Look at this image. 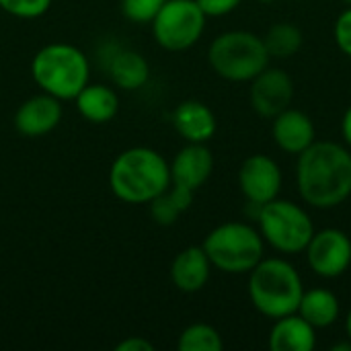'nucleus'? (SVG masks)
I'll return each mask as SVG.
<instances>
[{"label":"nucleus","mask_w":351,"mask_h":351,"mask_svg":"<svg viewBox=\"0 0 351 351\" xmlns=\"http://www.w3.org/2000/svg\"><path fill=\"white\" fill-rule=\"evenodd\" d=\"M296 185L308 206L337 208L351 195V152L337 142H313L298 154Z\"/></svg>","instance_id":"obj_1"},{"label":"nucleus","mask_w":351,"mask_h":351,"mask_svg":"<svg viewBox=\"0 0 351 351\" xmlns=\"http://www.w3.org/2000/svg\"><path fill=\"white\" fill-rule=\"evenodd\" d=\"M171 183V165L146 146L123 150L109 169V187L125 204H150Z\"/></svg>","instance_id":"obj_2"},{"label":"nucleus","mask_w":351,"mask_h":351,"mask_svg":"<svg viewBox=\"0 0 351 351\" xmlns=\"http://www.w3.org/2000/svg\"><path fill=\"white\" fill-rule=\"evenodd\" d=\"M304 286L300 274L284 259H261L249 271L251 304L267 319H282L298 311Z\"/></svg>","instance_id":"obj_3"},{"label":"nucleus","mask_w":351,"mask_h":351,"mask_svg":"<svg viewBox=\"0 0 351 351\" xmlns=\"http://www.w3.org/2000/svg\"><path fill=\"white\" fill-rule=\"evenodd\" d=\"M31 76L43 93L60 101H74L88 84L90 66L76 45L49 43L35 53L31 62Z\"/></svg>","instance_id":"obj_4"},{"label":"nucleus","mask_w":351,"mask_h":351,"mask_svg":"<svg viewBox=\"0 0 351 351\" xmlns=\"http://www.w3.org/2000/svg\"><path fill=\"white\" fill-rule=\"evenodd\" d=\"M208 60L218 76L232 82H247L263 72L271 58L263 37L249 31H226L212 41Z\"/></svg>","instance_id":"obj_5"},{"label":"nucleus","mask_w":351,"mask_h":351,"mask_svg":"<svg viewBox=\"0 0 351 351\" xmlns=\"http://www.w3.org/2000/svg\"><path fill=\"white\" fill-rule=\"evenodd\" d=\"M202 247L212 267L224 274H249L263 259L261 232L243 222L216 226Z\"/></svg>","instance_id":"obj_6"},{"label":"nucleus","mask_w":351,"mask_h":351,"mask_svg":"<svg viewBox=\"0 0 351 351\" xmlns=\"http://www.w3.org/2000/svg\"><path fill=\"white\" fill-rule=\"evenodd\" d=\"M257 220L263 241L288 255L302 253L315 234L311 216L298 204L288 199L276 197L259 206Z\"/></svg>","instance_id":"obj_7"},{"label":"nucleus","mask_w":351,"mask_h":351,"mask_svg":"<svg viewBox=\"0 0 351 351\" xmlns=\"http://www.w3.org/2000/svg\"><path fill=\"white\" fill-rule=\"evenodd\" d=\"M206 14L195 0H167L154 16L152 35L169 51H183L195 45L206 29Z\"/></svg>","instance_id":"obj_8"},{"label":"nucleus","mask_w":351,"mask_h":351,"mask_svg":"<svg viewBox=\"0 0 351 351\" xmlns=\"http://www.w3.org/2000/svg\"><path fill=\"white\" fill-rule=\"evenodd\" d=\"M311 269L327 280L343 276L351 265V239L337 228H325L313 234L306 245Z\"/></svg>","instance_id":"obj_9"},{"label":"nucleus","mask_w":351,"mask_h":351,"mask_svg":"<svg viewBox=\"0 0 351 351\" xmlns=\"http://www.w3.org/2000/svg\"><path fill=\"white\" fill-rule=\"evenodd\" d=\"M251 107L261 115L274 119L278 113L290 107L294 99V82L282 68H265L251 80L249 90Z\"/></svg>","instance_id":"obj_10"},{"label":"nucleus","mask_w":351,"mask_h":351,"mask_svg":"<svg viewBox=\"0 0 351 351\" xmlns=\"http://www.w3.org/2000/svg\"><path fill=\"white\" fill-rule=\"evenodd\" d=\"M239 185L251 206H263L278 197L282 189V171L274 158L253 154L245 158L239 169Z\"/></svg>","instance_id":"obj_11"},{"label":"nucleus","mask_w":351,"mask_h":351,"mask_svg":"<svg viewBox=\"0 0 351 351\" xmlns=\"http://www.w3.org/2000/svg\"><path fill=\"white\" fill-rule=\"evenodd\" d=\"M62 119L60 99L43 93L27 99L14 113V128L27 138H39L56 130Z\"/></svg>","instance_id":"obj_12"},{"label":"nucleus","mask_w":351,"mask_h":351,"mask_svg":"<svg viewBox=\"0 0 351 351\" xmlns=\"http://www.w3.org/2000/svg\"><path fill=\"white\" fill-rule=\"evenodd\" d=\"M214 171V156L206 144L189 142L171 162V181L191 191L199 189Z\"/></svg>","instance_id":"obj_13"},{"label":"nucleus","mask_w":351,"mask_h":351,"mask_svg":"<svg viewBox=\"0 0 351 351\" xmlns=\"http://www.w3.org/2000/svg\"><path fill=\"white\" fill-rule=\"evenodd\" d=\"M271 134L276 144L290 154H300L304 152L313 142H317V132L313 119L298 109H284L274 117Z\"/></svg>","instance_id":"obj_14"},{"label":"nucleus","mask_w":351,"mask_h":351,"mask_svg":"<svg viewBox=\"0 0 351 351\" xmlns=\"http://www.w3.org/2000/svg\"><path fill=\"white\" fill-rule=\"evenodd\" d=\"M210 271H212V263L204 247H187L173 259L171 280L177 286V290L193 294L208 284Z\"/></svg>","instance_id":"obj_15"},{"label":"nucleus","mask_w":351,"mask_h":351,"mask_svg":"<svg viewBox=\"0 0 351 351\" xmlns=\"http://www.w3.org/2000/svg\"><path fill=\"white\" fill-rule=\"evenodd\" d=\"M175 130L193 144H206L216 134V117L202 101H183L173 111Z\"/></svg>","instance_id":"obj_16"},{"label":"nucleus","mask_w":351,"mask_h":351,"mask_svg":"<svg viewBox=\"0 0 351 351\" xmlns=\"http://www.w3.org/2000/svg\"><path fill=\"white\" fill-rule=\"evenodd\" d=\"M317 346L315 327L298 313L276 319L269 333V348L274 351H313Z\"/></svg>","instance_id":"obj_17"},{"label":"nucleus","mask_w":351,"mask_h":351,"mask_svg":"<svg viewBox=\"0 0 351 351\" xmlns=\"http://www.w3.org/2000/svg\"><path fill=\"white\" fill-rule=\"evenodd\" d=\"M78 113L90 123H107L119 111V97L111 86L86 84L74 99Z\"/></svg>","instance_id":"obj_18"},{"label":"nucleus","mask_w":351,"mask_h":351,"mask_svg":"<svg viewBox=\"0 0 351 351\" xmlns=\"http://www.w3.org/2000/svg\"><path fill=\"white\" fill-rule=\"evenodd\" d=\"M296 313L315 329H327L339 317V300L331 290L315 288L302 294Z\"/></svg>","instance_id":"obj_19"},{"label":"nucleus","mask_w":351,"mask_h":351,"mask_svg":"<svg viewBox=\"0 0 351 351\" xmlns=\"http://www.w3.org/2000/svg\"><path fill=\"white\" fill-rule=\"evenodd\" d=\"M109 74H111V80L119 88L136 90L148 82L150 66L142 53L132 51V49H121L113 56V60L109 64Z\"/></svg>","instance_id":"obj_20"},{"label":"nucleus","mask_w":351,"mask_h":351,"mask_svg":"<svg viewBox=\"0 0 351 351\" xmlns=\"http://www.w3.org/2000/svg\"><path fill=\"white\" fill-rule=\"evenodd\" d=\"M193 202V191L181 185L171 183L160 195H156L150 202V214L156 224L160 226H171L177 222V218L189 210Z\"/></svg>","instance_id":"obj_21"},{"label":"nucleus","mask_w":351,"mask_h":351,"mask_svg":"<svg viewBox=\"0 0 351 351\" xmlns=\"http://www.w3.org/2000/svg\"><path fill=\"white\" fill-rule=\"evenodd\" d=\"M263 43H265L269 58L286 60V58H292L300 51V47L304 43V35L292 23H276L265 33Z\"/></svg>","instance_id":"obj_22"},{"label":"nucleus","mask_w":351,"mask_h":351,"mask_svg":"<svg viewBox=\"0 0 351 351\" xmlns=\"http://www.w3.org/2000/svg\"><path fill=\"white\" fill-rule=\"evenodd\" d=\"M177 348L179 351H222L224 343L212 325L195 323L181 333Z\"/></svg>","instance_id":"obj_23"},{"label":"nucleus","mask_w":351,"mask_h":351,"mask_svg":"<svg viewBox=\"0 0 351 351\" xmlns=\"http://www.w3.org/2000/svg\"><path fill=\"white\" fill-rule=\"evenodd\" d=\"M167 0H121V12L128 21L146 25L152 23Z\"/></svg>","instance_id":"obj_24"},{"label":"nucleus","mask_w":351,"mask_h":351,"mask_svg":"<svg viewBox=\"0 0 351 351\" xmlns=\"http://www.w3.org/2000/svg\"><path fill=\"white\" fill-rule=\"evenodd\" d=\"M51 0H0V8L16 19H37L45 14Z\"/></svg>","instance_id":"obj_25"},{"label":"nucleus","mask_w":351,"mask_h":351,"mask_svg":"<svg viewBox=\"0 0 351 351\" xmlns=\"http://www.w3.org/2000/svg\"><path fill=\"white\" fill-rule=\"evenodd\" d=\"M335 43L346 56L351 58V6L339 14L335 23Z\"/></svg>","instance_id":"obj_26"},{"label":"nucleus","mask_w":351,"mask_h":351,"mask_svg":"<svg viewBox=\"0 0 351 351\" xmlns=\"http://www.w3.org/2000/svg\"><path fill=\"white\" fill-rule=\"evenodd\" d=\"M206 16H224L232 12L243 0H195Z\"/></svg>","instance_id":"obj_27"},{"label":"nucleus","mask_w":351,"mask_h":351,"mask_svg":"<svg viewBox=\"0 0 351 351\" xmlns=\"http://www.w3.org/2000/svg\"><path fill=\"white\" fill-rule=\"evenodd\" d=\"M117 351H154V346L144 337H128L121 343H117Z\"/></svg>","instance_id":"obj_28"},{"label":"nucleus","mask_w":351,"mask_h":351,"mask_svg":"<svg viewBox=\"0 0 351 351\" xmlns=\"http://www.w3.org/2000/svg\"><path fill=\"white\" fill-rule=\"evenodd\" d=\"M341 132H343V138L346 142L351 146V107L346 111L343 115V121H341Z\"/></svg>","instance_id":"obj_29"},{"label":"nucleus","mask_w":351,"mask_h":351,"mask_svg":"<svg viewBox=\"0 0 351 351\" xmlns=\"http://www.w3.org/2000/svg\"><path fill=\"white\" fill-rule=\"evenodd\" d=\"M333 351H351V343H339V346H333Z\"/></svg>","instance_id":"obj_30"},{"label":"nucleus","mask_w":351,"mask_h":351,"mask_svg":"<svg viewBox=\"0 0 351 351\" xmlns=\"http://www.w3.org/2000/svg\"><path fill=\"white\" fill-rule=\"evenodd\" d=\"M346 331H348V337H350L351 341V311L350 315H348V319H346Z\"/></svg>","instance_id":"obj_31"},{"label":"nucleus","mask_w":351,"mask_h":351,"mask_svg":"<svg viewBox=\"0 0 351 351\" xmlns=\"http://www.w3.org/2000/svg\"><path fill=\"white\" fill-rule=\"evenodd\" d=\"M259 2H276V0H259Z\"/></svg>","instance_id":"obj_32"},{"label":"nucleus","mask_w":351,"mask_h":351,"mask_svg":"<svg viewBox=\"0 0 351 351\" xmlns=\"http://www.w3.org/2000/svg\"><path fill=\"white\" fill-rule=\"evenodd\" d=\"M343 2H346V4H350V6H351V0H343Z\"/></svg>","instance_id":"obj_33"}]
</instances>
